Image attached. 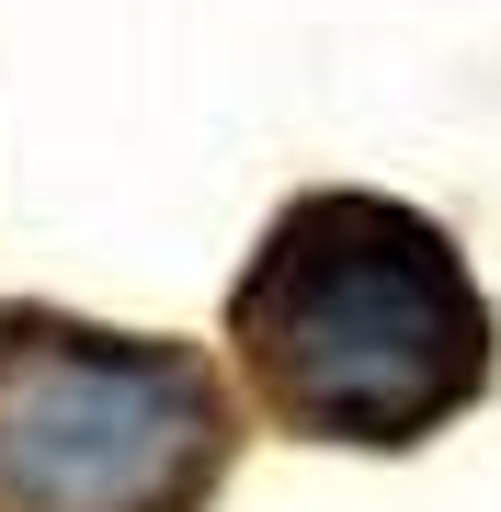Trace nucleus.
<instances>
[{
  "label": "nucleus",
  "mask_w": 501,
  "mask_h": 512,
  "mask_svg": "<svg viewBox=\"0 0 501 512\" xmlns=\"http://www.w3.org/2000/svg\"><path fill=\"white\" fill-rule=\"evenodd\" d=\"M240 421L205 353L0 308V512H205Z\"/></svg>",
  "instance_id": "obj_2"
},
{
  "label": "nucleus",
  "mask_w": 501,
  "mask_h": 512,
  "mask_svg": "<svg viewBox=\"0 0 501 512\" xmlns=\"http://www.w3.org/2000/svg\"><path fill=\"white\" fill-rule=\"evenodd\" d=\"M228 342L285 433L388 456L490 387V296L433 217L388 194H297L228 296Z\"/></svg>",
  "instance_id": "obj_1"
}]
</instances>
